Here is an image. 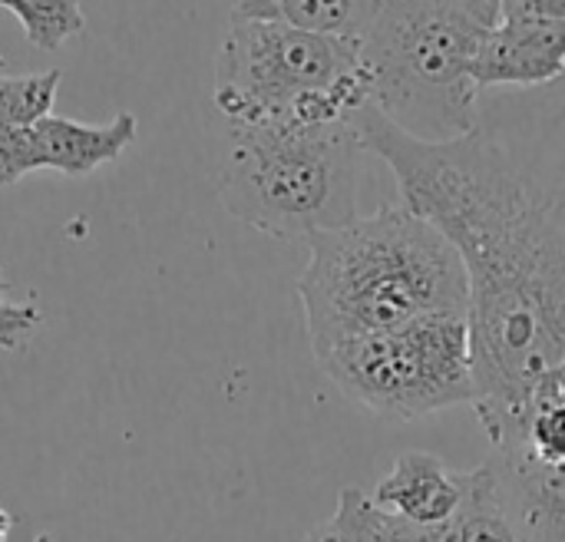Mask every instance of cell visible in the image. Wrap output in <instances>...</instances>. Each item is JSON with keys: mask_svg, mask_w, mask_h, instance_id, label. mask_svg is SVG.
<instances>
[{"mask_svg": "<svg viewBox=\"0 0 565 542\" xmlns=\"http://www.w3.org/2000/svg\"><path fill=\"white\" fill-rule=\"evenodd\" d=\"M407 209L470 275L473 411L497 454L526 440L536 384L565 358V103L500 99L477 132L430 146L374 106L354 119Z\"/></svg>", "mask_w": 565, "mask_h": 542, "instance_id": "cell-1", "label": "cell"}, {"mask_svg": "<svg viewBox=\"0 0 565 542\" xmlns=\"http://www.w3.org/2000/svg\"><path fill=\"white\" fill-rule=\"evenodd\" d=\"M298 298L311 351L324 358L427 315H470V275L457 245L401 202L311 235Z\"/></svg>", "mask_w": 565, "mask_h": 542, "instance_id": "cell-2", "label": "cell"}, {"mask_svg": "<svg viewBox=\"0 0 565 542\" xmlns=\"http://www.w3.org/2000/svg\"><path fill=\"white\" fill-rule=\"evenodd\" d=\"M374 159L354 123L228 126L218 162V199L232 219L298 242L361 219V189Z\"/></svg>", "mask_w": 565, "mask_h": 542, "instance_id": "cell-3", "label": "cell"}, {"mask_svg": "<svg viewBox=\"0 0 565 542\" xmlns=\"http://www.w3.org/2000/svg\"><path fill=\"white\" fill-rule=\"evenodd\" d=\"M500 3H381L361 40L371 106L401 132L444 146L480 126L473 63Z\"/></svg>", "mask_w": 565, "mask_h": 542, "instance_id": "cell-4", "label": "cell"}, {"mask_svg": "<svg viewBox=\"0 0 565 542\" xmlns=\"http://www.w3.org/2000/svg\"><path fill=\"white\" fill-rule=\"evenodd\" d=\"M371 89L361 40L308 33L232 7L212 89V103L228 126L351 123L371 106Z\"/></svg>", "mask_w": 565, "mask_h": 542, "instance_id": "cell-5", "label": "cell"}, {"mask_svg": "<svg viewBox=\"0 0 565 542\" xmlns=\"http://www.w3.org/2000/svg\"><path fill=\"white\" fill-rule=\"evenodd\" d=\"M344 397L391 421H420L477 397L470 315H427L318 358Z\"/></svg>", "mask_w": 565, "mask_h": 542, "instance_id": "cell-6", "label": "cell"}, {"mask_svg": "<svg viewBox=\"0 0 565 542\" xmlns=\"http://www.w3.org/2000/svg\"><path fill=\"white\" fill-rule=\"evenodd\" d=\"M565 76L563 0H503L487 30L473 79L483 89H543Z\"/></svg>", "mask_w": 565, "mask_h": 542, "instance_id": "cell-7", "label": "cell"}, {"mask_svg": "<svg viewBox=\"0 0 565 542\" xmlns=\"http://www.w3.org/2000/svg\"><path fill=\"white\" fill-rule=\"evenodd\" d=\"M467 497V474L427 450H407L394 460L374 490V503L407 527L447 523Z\"/></svg>", "mask_w": 565, "mask_h": 542, "instance_id": "cell-8", "label": "cell"}, {"mask_svg": "<svg viewBox=\"0 0 565 542\" xmlns=\"http://www.w3.org/2000/svg\"><path fill=\"white\" fill-rule=\"evenodd\" d=\"M493 467L523 542H565V464H543L516 447Z\"/></svg>", "mask_w": 565, "mask_h": 542, "instance_id": "cell-9", "label": "cell"}, {"mask_svg": "<svg viewBox=\"0 0 565 542\" xmlns=\"http://www.w3.org/2000/svg\"><path fill=\"white\" fill-rule=\"evenodd\" d=\"M43 169H56L63 176H89L93 169L116 162L136 139L139 119L132 113H116L103 126H86L76 119L63 116H46L43 123L33 126Z\"/></svg>", "mask_w": 565, "mask_h": 542, "instance_id": "cell-10", "label": "cell"}, {"mask_svg": "<svg viewBox=\"0 0 565 542\" xmlns=\"http://www.w3.org/2000/svg\"><path fill=\"white\" fill-rule=\"evenodd\" d=\"M404 542H523L503 490L497 467H477L467 470V497L460 510L437 527H407L404 523Z\"/></svg>", "mask_w": 565, "mask_h": 542, "instance_id": "cell-11", "label": "cell"}, {"mask_svg": "<svg viewBox=\"0 0 565 542\" xmlns=\"http://www.w3.org/2000/svg\"><path fill=\"white\" fill-rule=\"evenodd\" d=\"M245 13L271 17L321 36H348L364 40L381 3H354V0H268V3H238Z\"/></svg>", "mask_w": 565, "mask_h": 542, "instance_id": "cell-12", "label": "cell"}, {"mask_svg": "<svg viewBox=\"0 0 565 542\" xmlns=\"http://www.w3.org/2000/svg\"><path fill=\"white\" fill-rule=\"evenodd\" d=\"M305 542H404V520L391 517L364 490H341L338 510Z\"/></svg>", "mask_w": 565, "mask_h": 542, "instance_id": "cell-13", "label": "cell"}, {"mask_svg": "<svg viewBox=\"0 0 565 542\" xmlns=\"http://www.w3.org/2000/svg\"><path fill=\"white\" fill-rule=\"evenodd\" d=\"M0 10L17 17L26 40L40 50H60L86 30V17L70 0H0Z\"/></svg>", "mask_w": 565, "mask_h": 542, "instance_id": "cell-14", "label": "cell"}, {"mask_svg": "<svg viewBox=\"0 0 565 542\" xmlns=\"http://www.w3.org/2000/svg\"><path fill=\"white\" fill-rule=\"evenodd\" d=\"M60 76H63L60 70L20 73V76L0 73V119L17 129H33L36 123L53 116Z\"/></svg>", "mask_w": 565, "mask_h": 542, "instance_id": "cell-15", "label": "cell"}, {"mask_svg": "<svg viewBox=\"0 0 565 542\" xmlns=\"http://www.w3.org/2000/svg\"><path fill=\"white\" fill-rule=\"evenodd\" d=\"M520 447H526L543 464H553V467L565 464V394L559 387H553L546 378L536 384L530 421H526V440Z\"/></svg>", "mask_w": 565, "mask_h": 542, "instance_id": "cell-16", "label": "cell"}, {"mask_svg": "<svg viewBox=\"0 0 565 542\" xmlns=\"http://www.w3.org/2000/svg\"><path fill=\"white\" fill-rule=\"evenodd\" d=\"M40 325V308L33 301H7V285L0 288V348L23 351Z\"/></svg>", "mask_w": 565, "mask_h": 542, "instance_id": "cell-17", "label": "cell"}, {"mask_svg": "<svg viewBox=\"0 0 565 542\" xmlns=\"http://www.w3.org/2000/svg\"><path fill=\"white\" fill-rule=\"evenodd\" d=\"M546 381H550L553 387H559V391L565 394V358L556 364V368H553V371H550V374H546Z\"/></svg>", "mask_w": 565, "mask_h": 542, "instance_id": "cell-18", "label": "cell"}, {"mask_svg": "<svg viewBox=\"0 0 565 542\" xmlns=\"http://www.w3.org/2000/svg\"><path fill=\"white\" fill-rule=\"evenodd\" d=\"M10 530H13V517L3 510V503H0V542L10 540Z\"/></svg>", "mask_w": 565, "mask_h": 542, "instance_id": "cell-19", "label": "cell"}, {"mask_svg": "<svg viewBox=\"0 0 565 542\" xmlns=\"http://www.w3.org/2000/svg\"><path fill=\"white\" fill-rule=\"evenodd\" d=\"M10 129H13V126H7V123L0 119V146H3V139H7V132H10Z\"/></svg>", "mask_w": 565, "mask_h": 542, "instance_id": "cell-20", "label": "cell"}, {"mask_svg": "<svg viewBox=\"0 0 565 542\" xmlns=\"http://www.w3.org/2000/svg\"><path fill=\"white\" fill-rule=\"evenodd\" d=\"M3 285H7V281H3V278H0V288H3Z\"/></svg>", "mask_w": 565, "mask_h": 542, "instance_id": "cell-21", "label": "cell"}]
</instances>
